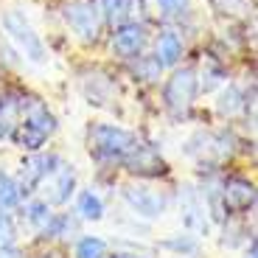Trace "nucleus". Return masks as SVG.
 I'll return each mask as SVG.
<instances>
[{"instance_id": "f257e3e1", "label": "nucleus", "mask_w": 258, "mask_h": 258, "mask_svg": "<svg viewBox=\"0 0 258 258\" xmlns=\"http://www.w3.org/2000/svg\"><path fill=\"white\" fill-rule=\"evenodd\" d=\"M20 107H23V121L14 126L12 135H14V141H17V146L28 149V152H37V149L48 141V135L56 129V118H53L45 104L37 101V98H28V101H23Z\"/></svg>"}, {"instance_id": "f03ea898", "label": "nucleus", "mask_w": 258, "mask_h": 258, "mask_svg": "<svg viewBox=\"0 0 258 258\" xmlns=\"http://www.w3.org/2000/svg\"><path fill=\"white\" fill-rule=\"evenodd\" d=\"M90 155L96 160L115 163L132 152V146L138 143V138L123 126H112V123H96L90 129Z\"/></svg>"}, {"instance_id": "7ed1b4c3", "label": "nucleus", "mask_w": 258, "mask_h": 258, "mask_svg": "<svg viewBox=\"0 0 258 258\" xmlns=\"http://www.w3.org/2000/svg\"><path fill=\"white\" fill-rule=\"evenodd\" d=\"M62 17L73 34L84 42H96L101 34V12L93 0H68L62 6Z\"/></svg>"}, {"instance_id": "20e7f679", "label": "nucleus", "mask_w": 258, "mask_h": 258, "mask_svg": "<svg viewBox=\"0 0 258 258\" xmlns=\"http://www.w3.org/2000/svg\"><path fill=\"white\" fill-rule=\"evenodd\" d=\"M3 28H6L9 39H12L14 45L20 48V53L31 62H45V45H42V39L37 37V31L31 28V23L26 20V14L12 9V12L3 14Z\"/></svg>"}, {"instance_id": "39448f33", "label": "nucleus", "mask_w": 258, "mask_h": 258, "mask_svg": "<svg viewBox=\"0 0 258 258\" xmlns=\"http://www.w3.org/2000/svg\"><path fill=\"white\" fill-rule=\"evenodd\" d=\"M197 93H200L197 71H194V68H180V71L171 73V79H168L166 87H163V101H166V107L174 112V115H180V112H185L194 104Z\"/></svg>"}, {"instance_id": "423d86ee", "label": "nucleus", "mask_w": 258, "mask_h": 258, "mask_svg": "<svg viewBox=\"0 0 258 258\" xmlns=\"http://www.w3.org/2000/svg\"><path fill=\"white\" fill-rule=\"evenodd\" d=\"M123 200L129 202L132 211L146 216V219H157V216H163L166 208H168L166 194L152 188V185H141V182H132V185L123 188Z\"/></svg>"}, {"instance_id": "0eeeda50", "label": "nucleus", "mask_w": 258, "mask_h": 258, "mask_svg": "<svg viewBox=\"0 0 258 258\" xmlns=\"http://www.w3.org/2000/svg\"><path fill=\"white\" fill-rule=\"evenodd\" d=\"M39 185L45 188V200L42 202H48V205H64V202L71 200L73 188H76V171L71 166H64V163H59Z\"/></svg>"}, {"instance_id": "6e6552de", "label": "nucleus", "mask_w": 258, "mask_h": 258, "mask_svg": "<svg viewBox=\"0 0 258 258\" xmlns=\"http://www.w3.org/2000/svg\"><path fill=\"white\" fill-rule=\"evenodd\" d=\"M143 45H146V28L138 23L118 26V31L112 34V51L121 59H138L143 53Z\"/></svg>"}, {"instance_id": "1a4fd4ad", "label": "nucleus", "mask_w": 258, "mask_h": 258, "mask_svg": "<svg viewBox=\"0 0 258 258\" xmlns=\"http://www.w3.org/2000/svg\"><path fill=\"white\" fill-rule=\"evenodd\" d=\"M123 163H126V168L132 171V174H146V177L166 174V163H163L160 155H157V149L143 146V143H135L132 152L123 157Z\"/></svg>"}, {"instance_id": "9d476101", "label": "nucleus", "mask_w": 258, "mask_h": 258, "mask_svg": "<svg viewBox=\"0 0 258 258\" xmlns=\"http://www.w3.org/2000/svg\"><path fill=\"white\" fill-rule=\"evenodd\" d=\"M82 90L87 96V101L96 104V107H107V104L115 98V82H112L107 73L101 71H93V73H84L82 79Z\"/></svg>"}, {"instance_id": "9b49d317", "label": "nucleus", "mask_w": 258, "mask_h": 258, "mask_svg": "<svg viewBox=\"0 0 258 258\" xmlns=\"http://www.w3.org/2000/svg\"><path fill=\"white\" fill-rule=\"evenodd\" d=\"M143 14V0H101V17L110 26H129Z\"/></svg>"}, {"instance_id": "f8f14e48", "label": "nucleus", "mask_w": 258, "mask_h": 258, "mask_svg": "<svg viewBox=\"0 0 258 258\" xmlns=\"http://www.w3.org/2000/svg\"><path fill=\"white\" fill-rule=\"evenodd\" d=\"M222 194H225V202L230 208H239V211H247V208L255 205V185L244 177H230V180L222 182Z\"/></svg>"}, {"instance_id": "ddd939ff", "label": "nucleus", "mask_w": 258, "mask_h": 258, "mask_svg": "<svg viewBox=\"0 0 258 258\" xmlns=\"http://www.w3.org/2000/svg\"><path fill=\"white\" fill-rule=\"evenodd\" d=\"M59 163L62 160H59L56 155H31V157H26V160H23V185L37 188Z\"/></svg>"}, {"instance_id": "4468645a", "label": "nucleus", "mask_w": 258, "mask_h": 258, "mask_svg": "<svg viewBox=\"0 0 258 258\" xmlns=\"http://www.w3.org/2000/svg\"><path fill=\"white\" fill-rule=\"evenodd\" d=\"M182 213H185V225L197 233H208L205 219V202H202L197 188H182Z\"/></svg>"}, {"instance_id": "2eb2a0df", "label": "nucleus", "mask_w": 258, "mask_h": 258, "mask_svg": "<svg viewBox=\"0 0 258 258\" xmlns=\"http://www.w3.org/2000/svg\"><path fill=\"white\" fill-rule=\"evenodd\" d=\"M182 56V39L177 37L174 31H163L160 37H157V53L155 59L163 64V68H168V64H177Z\"/></svg>"}, {"instance_id": "dca6fc26", "label": "nucleus", "mask_w": 258, "mask_h": 258, "mask_svg": "<svg viewBox=\"0 0 258 258\" xmlns=\"http://www.w3.org/2000/svg\"><path fill=\"white\" fill-rule=\"evenodd\" d=\"M20 197H23V185H20L14 177H9V174L0 171V213L12 211V208L20 202Z\"/></svg>"}, {"instance_id": "f3484780", "label": "nucleus", "mask_w": 258, "mask_h": 258, "mask_svg": "<svg viewBox=\"0 0 258 258\" xmlns=\"http://www.w3.org/2000/svg\"><path fill=\"white\" fill-rule=\"evenodd\" d=\"M76 211L82 213V219L98 222V219L104 216V202H101V197H98V194H93V191H82V194H79V205H76Z\"/></svg>"}, {"instance_id": "a211bd4d", "label": "nucleus", "mask_w": 258, "mask_h": 258, "mask_svg": "<svg viewBox=\"0 0 258 258\" xmlns=\"http://www.w3.org/2000/svg\"><path fill=\"white\" fill-rule=\"evenodd\" d=\"M241 107H244V96H241V90L239 87H233V84H227L225 90L219 93V101H216L219 115H236Z\"/></svg>"}, {"instance_id": "6ab92c4d", "label": "nucleus", "mask_w": 258, "mask_h": 258, "mask_svg": "<svg viewBox=\"0 0 258 258\" xmlns=\"http://www.w3.org/2000/svg\"><path fill=\"white\" fill-rule=\"evenodd\" d=\"M17 110H20V101H14L12 96L0 98V141L14 132V126H17Z\"/></svg>"}, {"instance_id": "aec40b11", "label": "nucleus", "mask_w": 258, "mask_h": 258, "mask_svg": "<svg viewBox=\"0 0 258 258\" xmlns=\"http://www.w3.org/2000/svg\"><path fill=\"white\" fill-rule=\"evenodd\" d=\"M211 6L222 17H247L252 12V0H211Z\"/></svg>"}, {"instance_id": "412c9836", "label": "nucleus", "mask_w": 258, "mask_h": 258, "mask_svg": "<svg viewBox=\"0 0 258 258\" xmlns=\"http://www.w3.org/2000/svg\"><path fill=\"white\" fill-rule=\"evenodd\" d=\"M202 202H208V208H211V213H213V219H216V222H225L227 202H225V194H222V185H205Z\"/></svg>"}, {"instance_id": "4be33fe9", "label": "nucleus", "mask_w": 258, "mask_h": 258, "mask_svg": "<svg viewBox=\"0 0 258 258\" xmlns=\"http://www.w3.org/2000/svg\"><path fill=\"white\" fill-rule=\"evenodd\" d=\"M160 71H163V64L157 62L155 56H138L135 76L141 79V82H157V79H160Z\"/></svg>"}, {"instance_id": "5701e85b", "label": "nucleus", "mask_w": 258, "mask_h": 258, "mask_svg": "<svg viewBox=\"0 0 258 258\" xmlns=\"http://www.w3.org/2000/svg\"><path fill=\"white\" fill-rule=\"evenodd\" d=\"M26 219L31 222L34 227H48V222L53 219V216H51V208H48V202H42V200L28 202V205H26Z\"/></svg>"}, {"instance_id": "b1692460", "label": "nucleus", "mask_w": 258, "mask_h": 258, "mask_svg": "<svg viewBox=\"0 0 258 258\" xmlns=\"http://www.w3.org/2000/svg\"><path fill=\"white\" fill-rule=\"evenodd\" d=\"M107 255V244L96 236H84L76 244V258H104Z\"/></svg>"}, {"instance_id": "393cba45", "label": "nucleus", "mask_w": 258, "mask_h": 258, "mask_svg": "<svg viewBox=\"0 0 258 258\" xmlns=\"http://www.w3.org/2000/svg\"><path fill=\"white\" fill-rule=\"evenodd\" d=\"M14 236H17V227H14L12 216L0 213V247H3V250H6V247H12Z\"/></svg>"}, {"instance_id": "a878e982", "label": "nucleus", "mask_w": 258, "mask_h": 258, "mask_svg": "<svg viewBox=\"0 0 258 258\" xmlns=\"http://www.w3.org/2000/svg\"><path fill=\"white\" fill-rule=\"evenodd\" d=\"M157 6L166 17H180V14H185L188 0H157Z\"/></svg>"}, {"instance_id": "bb28decb", "label": "nucleus", "mask_w": 258, "mask_h": 258, "mask_svg": "<svg viewBox=\"0 0 258 258\" xmlns=\"http://www.w3.org/2000/svg\"><path fill=\"white\" fill-rule=\"evenodd\" d=\"M163 247L177 252H197V241L194 239H171V241H163Z\"/></svg>"}, {"instance_id": "cd10ccee", "label": "nucleus", "mask_w": 258, "mask_h": 258, "mask_svg": "<svg viewBox=\"0 0 258 258\" xmlns=\"http://www.w3.org/2000/svg\"><path fill=\"white\" fill-rule=\"evenodd\" d=\"M0 258H20V252H17V250H12V247H6V250L0 252Z\"/></svg>"}, {"instance_id": "c85d7f7f", "label": "nucleus", "mask_w": 258, "mask_h": 258, "mask_svg": "<svg viewBox=\"0 0 258 258\" xmlns=\"http://www.w3.org/2000/svg\"><path fill=\"white\" fill-rule=\"evenodd\" d=\"M112 258H143V255H135V252H115Z\"/></svg>"}, {"instance_id": "c756f323", "label": "nucleus", "mask_w": 258, "mask_h": 258, "mask_svg": "<svg viewBox=\"0 0 258 258\" xmlns=\"http://www.w3.org/2000/svg\"><path fill=\"white\" fill-rule=\"evenodd\" d=\"M247 258H255V241H250V250H247Z\"/></svg>"}]
</instances>
